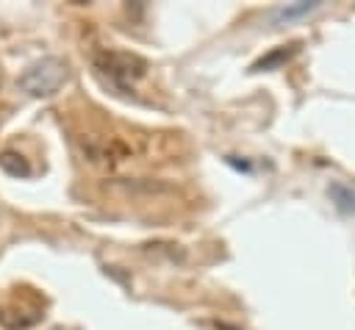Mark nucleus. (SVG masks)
Here are the masks:
<instances>
[{
    "mask_svg": "<svg viewBox=\"0 0 355 330\" xmlns=\"http://www.w3.org/2000/svg\"><path fill=\"white\" fill-rule=\"evenodd\" d=\"M0 169L11 177H31V164L25 155L14 153V150H3L0 153Z\"/></svg>",
    "mask_w": 355,
    "mask_h": 330,
    "instance_id": "3",
    "label": "nucleus"
},
{
    "mask_svg": "<svg viewBox=\"0 0 355 330\" xmlns=\"http://www.w3.org/2000/svg\"><path fill=\"white\" fill-rule=\"evenodd\" d=\"M297 53V44H288V47H280V50H275V53H269V55H263L261 61H255L252 64V72H263V69H272V67H277V64H283V61H288L291 55Z\"/></svg>",
    "mask_w": 355,
    "mask_h": 330,
    "instance_id": "4",
    "label": "nucleus"
},
{
    "mask_svg": "<svg viewBox=\"0 0 355 330\" xmlns=\"http://www.w3.org/2000/svg\"><path fill=\"white\" fill-rule=\"evenodd\" d=\"M319 3H297V6H288V8H280L277 11V19H288V17H297V14H308L313 11Z\"/></svg>",
    "mask_w": 355,
    "mask_h": 330,
    "instance_id": "6",
    "label": "nucleus"
},
{
    "mask_svg": "<svg viewBox=\"0 0 355 330\" xmlns=\"http://www.w3.org/2000/svg\"><path fill=\"white\" fill-rule=\"evenodd\" d=\"M330 194L338 200V208H341V211H352V208H355V194H352V191H347L344 186H333V189H330Z\"/></svg>",
    "mask_w": 355,
    "mask_h": 330,
    "instance_id": "5",
    "label": "nucleus"
},
{
    "mask_svg": "<svg viewBox=\"0 0 355 330\" xmlns=\"http://www.w3.org/2000/svg\"><path fill=\"white\" fill-rule=\"evenodd\" d=\"M216 330H236V327H230V324H225V322H216Z\"/></svg>",
    "mask_w": 355,
    "mask_h": 330,
    "instance_id": "7",
    "label": "nucleus"
},
{
    "mask_svg": "<svg viewBox=\"0 0 355 330\" xmlns=\"http://www.w3.org/2000/svg\"><path fill=\"white\" fill-rule=\"evenodd\" d=\"M67 80V64L55 55H44L19 72V89L31 97H53Z\"/></svg>",
    "mask_w": 355,
    "mask_h": 330,
    "instance_id": "1",
    "label": "nucleus"
},
{
    "mask_svg": "<svg viewBox=\"0 0 355 330\" xmlns=\"http://www.w3.org/2000/svg\"><path fill=\"white\" fill-rule=\"evenodd\" d=\"M94 67L103 75H108L116 86H130L147 69L144 58H139L133 53H119V50H103V53H97L94 55Z\"/></svg>",
    "mask_w": 355,
    "mask_h": 330,
    "instance_id": "2",
    "label": "nucleus"
}]
</instances>
